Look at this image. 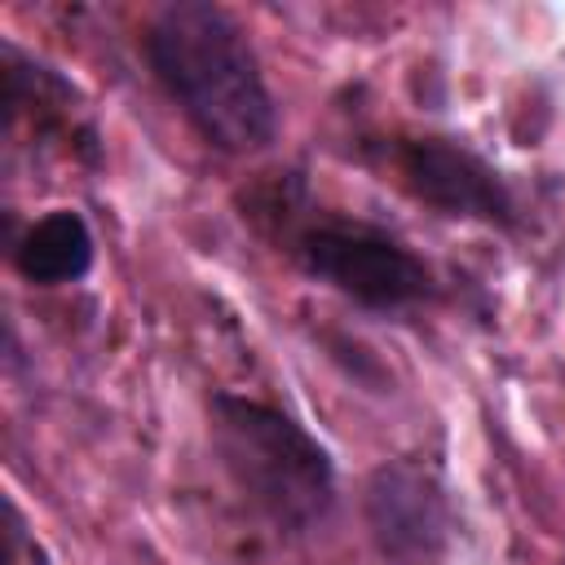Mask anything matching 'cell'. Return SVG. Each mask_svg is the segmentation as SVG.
<instances>
[{
  "label": "cell",
  "instance_id": "cell-1",
  "mask_svg": "<svg viewBox=\"0 0 565 565\" xmlns=\"http://www.w3.org/2000/svg\"><path fill=\"white\" fill-rule=\"evenodd\" d=\"M146 66L181 119L221 154H260L278 137V102L238 18L212 0L163 4L146 35Z\"/></svg>",
  "mask_w": 565,
  "mask_h": 565
},
{
  "label": "cell",
  "instance_id": "cell-2",
  "mask_svg": "<svg viewBox=\"0 0 565 565\" xmlns=\"http://www.w3.org/2000/svg\"><path fill=\"white\" fill-rule=\"evenodd\" d=\"M243 216L260 225L309 282H322L366 313L388 318L437 300V274L406 238L375 221L318 207L300 177L256 190Z\"/></svg>",
  "mask_w": 565,
  "mask_h": 565
},
{
  "label": "cell",
  "instance_id": "cell-3",
  "mask_svg": "<svg viewBox=\"0 0 565 565\" xmlns=\"http://www.w3.org/2000/svg\"><path fill=\"white\" fill-rule=\"evenodd\" d=\"M207 437L234 490L287 539L318 530L335 508V455L282 406L212 393Z\"/></svg>",
  "mask_w": 565,
  "mask_h": 565
},
{
  "label": "cell",
  "instance_id": "cell-4",
  "mask_svg": "<svg viewBox=\"0 0 565 565\" xmlns=\"http://www.w3.org/2000/svg\"><path fill=\"white\" fill-rule=\"evenodd\" d=\"M362 163L384 172L402 194L450 221H477L490 230H516L521 203L508 177L459 137L441 132H384L362 141Z\"/></svg>",
  "mask_w": 565,
  "mask_h": 565
},
{
  "label": "cell",
  "instance_id": "cell-5",
  "mask_svg": "<svg viewBox=\"0 0 565 565\" xmlns=\"http://www.w3.org/2000/svg\"><path fill=\"white\" fill-rule=\"evenodd\" d=\"M362 516L388 565H433L450 543V499L441 477L415 459H384L362 481Z\"/></svg>",
  "mask_w": 565,
  "mask_h": 565
},
{
  "label": "cell",
  "instance_id": "cell-6",
  "mask_svg": "<svg viewBox=\"0 0 565 565\" xmlns=\"http://www.w3.org/2000/svg\"><path fill=\"white\" fill-rule=\"evenodd\" d=\"M4 115L9 128L26 119L35 141H62L66 154L97 163V128L84 115L79 88L66 75H57L49 62L26 57L9 40H4Z\"/></svg>",
  "mask_w": 565,
  "mask_h": 565
},
{
  "label": "cell",
  "instance_id": "cell-7",
  "mask_svg": "<svg viewBox=\"0 0 565 565\" xmlns=\"http://www.w3.org/2000/svg\"><path fill=\"white\" fill-rule=\"evenodd\" d=\"M13 269L35 287H66L93 274L97 265V238L75 207H53L35 216L13 243H9Z\"/></svg>",
  "mask_w": 565,
  "mask_h": 565
},
{
  "label": "cell",
  "instance_id": "cell-8",
  "mask_svg": "<svg viewBox=\"0 0 565 565\" xmlns=\"http://www.w3.org/2000/svg\"><path fill=\"white\" fill-rule=\"evenodd\" d=\"M4 565H53L49 547L35 539L13 494H4Z\"/></svg>",
  "mask_w": 565,
  "mask_h": 565
}]
</instances>
